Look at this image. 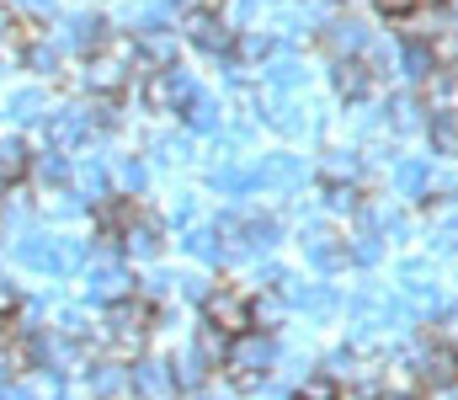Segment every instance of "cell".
<instances>
[{
  "instance_id": "cell-1",
  "label": "cell",
  "mask_w": 458,
  "mask_h": 400,
  "mask_svg": "<svg viewBox=\"0 0 458 400\" xmlns=\"http://www.w3.org/2000/svg\"><path fill=\"white\" fill-rule=\"evenodd\" d=\"M277 363H283V353H277L272 331H240V336L229 342L225 379L234 385V390H240V396H261V390L272 385Z\"/></svg>"
},
{
  "instance_id": "cell-2",
  "label": "cell",
  "mask_w": 458,
  "mask_h": 400,
  "mask_svg": "<svg viewBox=\"0 0 458 400\" xmlns=\"http://www.w3.org/2000/svg\"><path fill=\"white\" fill-rule=\"evenodd\" d=\"M182 38H187L192 48L214 54V59H229V54H234V38H240V27L229 21L219 5H198V11H187V16H182Z\"/></svg>"
},
{
  "instance_id": "cell-3",
  "label": "cell",
  "mask_w": 458,
  "mask_h": 400,
  "mask_svg": "<svg viewBox=\"0 0 458 400\" xmlns=\"http://www.w3.org/2000/svg\"><path fill=\"white\" fill-rule=\"evenodd\" d=\"M198 97H203V86H198L192 70H182V64H165V70H155V75L144 81V107H149V113H187Z\"/></svg>"
},
{
  "instance_id": "cell-4",
  "label": "cell",
  "mask_w": 458,
  "mask_h": 400,
  "mask_svg": "<svg viewBox=\"0 0 458 400\" xmlns=\"http://www.w3.org/2000/svg\"><path fill=\"white\" fill-rule=\"evenodd\" d=\"M16 257L32 267V272L59 277V272H75V267L86 262V246L59 241V235H21V241H16Z\"/></svg>"
},
{
  "instance_id": "cell-5",
  "label": "cell",
  "mask_w": 458,
  "mask_h": 400,
  "mask_svg": "<svg viewBox=\"0 0 458 400\" xmlns=\"http://www.w3.org/2000/svg\"><path fill=\"white\" fill-rule=\"evenodd\" d=\"M432 176H437V155H389V198L421 203L432 192Z\"/></svg>"
},
{
  "instance_id": "cell-6",
  "label": "cell",
  "mask_w": 458,
  "mask_h": 400,
  "mask_svg": "<svg viewBox=\"0 0 458 400\" xmlns=\"http://www.w3.org/2000/svg\"><path fill=\"white\" fill-rule=\"evenodd\" d=\"M331 91L342 97L346 107H362L384 91V81L373 75V64L362 54H346V59H331Z\"/></svg>"
},
{
  "instance_id": "cell-7",
  "label": "cell",
  "mask_w": 458,
  "mask_h": 400,
  "mask_svg": "<svg viewBox=\"0 0 458 400\" xmlns=\"http://www.w3.org/2000/svg\"><path fill=\"white\" fill-rule=\"evenodd\" d=\"M203 320H214V326L229 331V336L256 331V320H250V294H245V288H234V283H214V288H208V299H203Z\"/></svg>"
},
{
  "instance_id": "cell-8",
  "label": "cell",
  "mask_w": 458,
  "mask_h": 400,
  "mask_svg": "<svg viewBox=\"0 0 458 400\" xmlns=\"http://www.w3.org/2000/svg\"><path fill=\"white\" fill-rule=\"evenodd\" d=\"M299 246H304V257L315 272H346L352 267V251H346V235L342 230H331V225H304V235H299Z\"/></svg>"
},
{
  "instance_id": "cell-9",
  "label": "cell",
  "mask_w": 458,
  "mask_h": 400,
  "mask_svg": "<svg viewBox=\"0 0 458 400\" xmlns=\"http://www.w3.org/2000/svg\"><path fill=\"white\" fill-rule=\"evenodd\" d=\"M86 294H91L97 304H113L123 294H133V277L123 272L117 251H91V262H86Z\"/></svg>"
},
{
  "instance_id": "cell-10",
  "label": "cell",
  "mask_w": 458,
  "mask_h": 400,
  "mask_svg": "<svg viewBox=\"0 0 458 400\" xmlns=\"http://www.w3.org/2000/svg\"><path fill=\"white\" fill-rule=\"evenodd\" d=\"M315 43H320L331 59H346V54H368V43H373V27L342 11V16H331V21L315 32Z\"/></svg>"
},
{
  "instance_id": "cell-11",
  "label": "cell",
  "mask_w": 458,
  "mask_h": 400,
  "mask_svg": "<svg viewBox=\"0 0 458 400\" xmlns=\"http://www.w3.org/2000/svg\"><path fill=\"white\" fill-rule=\"evenodd\" d=\"M256 171H261V192H299L310 166H304V155H293V149H272V155L256 160Z\"/></svg>"
},
{
  "instance_id": "cell-12",
  "label": "cell",
  "mask_w": 458,
  "mask_h": 400,
  "mask_svg": "<svg viewBox=\"0 0 458 400\" xmlns=\"http://www.w3.org/2000/svg\"><path fill=\"white\" fill-rule=\"evenodd\" d=\"M160 251H165V219L139 209V219L123 230V257L128 262H160Z\"/></svg>"
},
{
  "instance_id": "cell-13",
  "label": "cell",
  "mask_w": 458,
  "mask_h": 400,
  "mask_svg": "<svg viewBox=\"0 0 458 400\" xmlns=\"http://www.w3.org/2000/svg\"><path fill=\"white\" fill-rule=\"evenodd\" d=\"M102 38H107V21H102L97 11H75V16L64 21V32H59V48L86 59V54H97V48H102Z\"/></svg>"
},
{
  "instance_id": "cell-14",
  "label": "cell",
  "mask_w": 458,
  "mask_h": 400,
  "mask_svg": "<svg viewBox=\"0 0 458 400\" xmlns=\"http://www.w3.org/2000/svg\"><path fill=\"white\" fill-rule=\"evenodd\" d=\"M128 379H133L139 396H149V400H182V385H176L171 363H160V358H139L128 369Z\"/></svg>"
},
{
  "instance_id": "cell-15",
  "label": "cell",
  "mask_w": 458,
  "mask_h": 400,
  "mask_svg": "<svg viewBox=\"0 0 458 400\" xmlns=\"http://www.w3.org/2000/svg\"><path fill=\"white\" fill-rule=\"evenodd\" d=\"M427 149L437 155V160H458V107H427Z\"/></svg>"
},
{
  "instance_id": "cell-16",
  "label": "cell",
  "mask_w": 458,
  "mask_h": 400,
  "mask_svg": "<svg viewBox=\"0 0 458 400\" xmlns=\"http://www.w3.org/2000/svg\"><path fill=\"white\" fill-rule=\"evenodd\" d=\"M320 176L326 182H362L368 176V149L362 144H331L320 155Z\"/></svg>"
},
{
  "instance_id": "cell-17",
  "label": "cell",
  "mask_w": 458,
  "mask_h": 400,
  "mask_svg": "<svg viewBox=\"0 0 458 400\" xmlns=\"http://www.w3.org/2000/svg\"><path fill=\"white\" fill-rule=\"evenodd\" d=\"M261 75H267V86H272V91H288V97H299V91L310 86L304 59H299V54H288V48H283L277 59H267V64H261Z\"/></svg>"
},
{
  "instance_id": "cell-18",
  "label": "cell",
  "mask_w": 458,
  "mask_h": 400,
  "mask_svg": "<svg viewBox=\"0 0 458 400\" xmlns=\"http://www.w3.org/2000/svg\"><path fill=\"white\" fill-rule=\"evenodd\" d=\"M320 192H326V214H336V219H346V225L368 209L362 182H326V176H320Z\"/></svg>"
},
{
  "instance_id": "cell-19",
  "label": "cell",
  "mask_w": 458,
  "mask_h": 400,
  "mask_svg": "<svg viewBox=\"0 0 458 400\" xmlns=\"http://www.w3.org/2000/svg\"><path fill=\"white\" fill-rule=\"evenodd\" d=\"M288 315H293V304H288L283 288H261V294H250V320H256V331H277Z\"/></svg>"
},
{
  "instance_id": "cell-20",
  "label": "cell",
  "mask_w": 458,
  "mask_h": 400,
  "mask_svg": "<svg viewBox=\"0 0 458 400\" xmlns=\"http://www.w3.org/2000/svg\"><path fill=\"white\" fill-rule=\"evenodd\" d=\"M27 43H38V27H21L16 11L0 0V59H27Z\"/></svg>"
},
{
  "instance_id": "cell-21",
  "label": "cell",
  "mask_w": 458,
  "mask_h": 400,
  "mask_svg": "<svg viewBox=\"0 0 458 400\" xmlns=\"http://www.w3.org/2000/svg\"><path fill=\"white\" fill-rule=\"evenodd\" d=\"M229 342H234V336H229V331H219L214 320H203V326L192 331V353H198V358H203V363H208L214 374L225 369V358H229Z\"/></svg>"
},
{
  "instance_id": "cell-22",
  "label": "cell",
  "mask_w": 458,
  "mask_h": 400,
  "mask_svg": "<svg viewBox=\"0 0 458 400\" xmlns=\"http://www.w3.org/2000/svg\"><path fill=\"white\" fill-rule=\"evenodd\" d=\"M27 171H32V182H38V187H64V182L75 176V171H70V160H64V149H54V144H48L43 155H32V166H27Z\"/></svg>"
},
{
  "instance_id": "cell-23",
  "label": "cell",
  "mask_w": 458,
  "mask_h": 400,
  "mask_svg": "<svg viewBox=\"0 0 458 400\" xmlns=\"http://www.w3.org/2000/svg\"><path fill=\"white\" fill-rule=\"evenodd\" d=\"M182 118H187V129H192V133H208V139H214V133H225V102H214V97H198V102H192Z\"/></svg>"
},
{
  "instance_id": "cell-24",
  "label": "cell",
  "mask_w": 458,
  "mask_h": 400,
  "mask_svg": "<svg viewBox=\"0 0 458 400\" xmlns=\"http://www.w3.org/2000/svg\"><path fill=\"white\" fill-rule=\"evenodd\" d=\"M113 182H117V192H128V198H139L144 187H149V166L139 160V155H123L113 166Z\"/></svg>"
},
{
  "instance_id": "cell-25",
  "label": "cell",
  "mask_w": 458,
  "mask_h": 400,
  "mask_svg": "<svg viewBox=\"0 0 458 400\" xmlns=\"http://www.w3.org/2000/svg\"><path fill=\"white\" fill-rule=\"evenodd\" d=\"M43 113H48V97H43V91H16V97H11V118H16V123H38Z\"/></svg>"
},
{
  "instance_id": "cell-26",
  "label": "cell",
  "mask_w": 458,
  "mask_h": 400,
  "mask_svg": "<svg viewBox=\"0 0 458 400\" xmlns=\"http://www.w3.org/2000/svg\"><path fill=\"white\" fill-rule=\"evenodd\" d=\"M421 326H427L432 336H443L448 347H458V304H443V310H437L432 320H421Z\"/></svg>"
},
{
  "instance_id": "cell-27",
  "label": "cell",
  "mask_w": 458,
  "mask_h": 400,
  "mask_svg": "<svg viewBox=\"0 0 458 400\" xmlns=\"http://www.w3.org/2000/svg\"><path fill=\"white\" fill-rule=\"evenodd\" d=\"M75 187H81V192H86L91 203L113 192V187H107V171H102V166H81V171H75Z\"/></svg>"
},
{
  "instance_id": "cell-28",
  "label": "cell",
  "mask_w": 458,
  "mask_h": 400,
  "mask_svg": "<svg viewBox=\"0 0 458 400\" xmlns=\"http://www.w3.org/2000/svg\"><path fill=\"white\" fill-rule=\"evenodd\" d=\"M59 54H64L59 43H27V64H32V70H43V75H54V70H59Z\"/></svg>"
},
{
  "instance_id": "cell-29",
  "label": "cell",
  "mask_w": 458,
  "mask_h": 400,
  "mask_svg": "<svg viewBox=\"0 0 458 400\" xmlns=\"http://www.w3.org/2000/svg\"><path fill=\"white\" fill-rule=\"evenodd\" d=\"M27 166H32V160L21 155V144H11V139H5V144H0V182H16Z\"/></svg>"
},
{
  "instance_id": "cell-30",
  "label": "cell",
  "mask_w": 458,
  "mask_h": 400,
  "mask_svg": "<svg viewBox=\"0 0 458 400\" xmlns=\"http://www.w3.org/2000/svg\"><path fill=\"white\" fill-rule=\"evenodd\" d=\"M421 5H427V0H373V11H378L384 21H411Z\"/></svg>"
},
{
  "instance_id": "cell-31",
  "label": "cell",
  "mask_w": 458,
  "mask_h": 400,
  "mask_svg": "<svg viewBox=\"0 0 458 400\" xmlns=\"http://www.w3.org/2000/svg\"><path fill=\"white\" fill-rule=\"evenodd\" d=\"M165 219H171L176 230H187V225H198V203H192V192H176V203L165 209Z\"/></svg>"
},
{
  "instance_id": "cell-32",
  "label": "cell",
  "mask_w": 458,
  "mask_h": 400,
  "mask_svg": "<svg viewBox=\"0 0 458 400\" xmlns=\"http://www.w3.org/2000/svg\"><path fill=\"white\" fill-rule=\"evenodd\" d=\"M59 331H64V336H86V331H91V326H86V310H64V315H59Z\"/></svg>"
},
{
  "instance_id": "cell-33",
  "label": "cell",
  "mask_w": 458,
  "mask_h": 400,
  "mask_svg": "<svg viewBox=\"0 0 458 400\" xmlns=\"http://www.w3.org/2000/svg\"><path fill=\"white\" fill-rule=\"evenodd\" d=\"M378 400H427V390H421V385H384Z\"/></svg>"
},
{
  "instance_id": "cell-34",
  "label": "cell",
  "mask_w": 458,
  "mask_h": 400,
  "mask_svg": "<svg viewBox=\"0 0 458 400\" xmlns=\"http://www.w3.org/2000/svg\"><path fill=\"white\" fill-rule=\"evenodd\" d=\"M16 304H21V294H16V288H11V283H5V277H0V315H11V310H16Z\"/></svg>"
},
{
  "instance_id": "cell-35",
  "label": "cell",
  "mask_w": 458,
  "mask_h": 400,
  "mask_svg": "<svg viewBox=\"0 0 458 400\" xmlns=\"http://www.w3.org/2000/svg\"><path fill=\"white\" fill-rule=\"evenodd\" d=\"M21 5H27L32 16H48V11H54V0H21Z\"/></svg>"
},
{
  "instance_id": "cell-36",
  "label": "cell",
  "mask_w": 458,
  "mask_h": 400,
  "mask_svg": "<svg viewBox=\"0 0 458 400\" xmlns=\"http://www.w3.org/2000/svg\"><path fill=\"white\" fill-rule=\"evenodd\" d=\"M5 342H16V326H11V315H0V347Z\"/></svg>"
},
{
  "instance_id": "cell-37",
  "label": "cell",
  "mask_w": 458,
  "mask_h": 400,
  "mask_svg": "<svg viewBox=\"0 0 458 400\" xmlns=\"http://www.w3.org/2000/svg\"><path fill=\"white\" fill-rule=\"evenodd\" d=\"M171 5H176V11L187 16V11H198V5H214V0H171Z\"/></svg>"
},
{
  "instance_id": "cell-38",
  "label": "cell",
  "mask_w": 458,
  "mask_h": 400,
  "mask_svg": "<svg viewBox=\"0 0 458 400\" xmlns=\"http://www.w3.org/2000/svg\"><path fill=\"white\" fill-rule=\"evenodd\" d=\"M427 5H448V0H427Z\"/></svg>"
}]
</instances>
